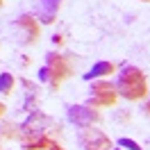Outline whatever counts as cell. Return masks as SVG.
Listing matches in <instances>:
<instances>
[{
	"label": "cell",
	"mask_w": 150,
	"mask_h": 150,
	"mask_svg": "<svg viewBox=\"0 0 150 150\" xmlns=\"http://www.w3.org/2000/svg\"><path fill=\"white\" fill-rule=\"evenodd\" d=\"M14 84H16V80H14V75L11 73H5L0 75V93H5V96H9L11 91H14Z\"/></svg>",
	"instance_id": "obj_9"
},
{
	"label": "cell",
	"mask_w": 150,
	"mask_h": 150,
	"mask_svg": "<svg viewBox=\"0 0 150 150\" xmlns=\"http://www.w3.org/2000/svg\"><path fill=\"white\" fill-rule=\"evenodd\" d=\"M116 143H118V146H123V148H127V150H143L139 143H137V141L127 139V137H121V139L116 141Z\"/></svg>",
	"instance_id": "obj_10"
},
{
	"label": "cell",
	"mask_w": 150,
	"mask_h": 150,
	"mask_svg": "<svg viewBox=\"0 0 150 150\" xmlns=\"http://www.w3.org/2000/svg\"><path fill=\"white\" fill-rule=\"evenodd\" d=\"M116 91L125 100H141V98L148 96V77L143 75L141 68L127 64V66H123L121 75H118Z\"/></svg>",
	"instance_id": "obj_2"
},
{
	"label": "cell",
	"mask_w": 150,
	"mask_h": 150,
	"mask_svg": "<svg viewBox=\"0 0 150 150\" xmlns=\"http://www.w3.org/2000/svg\"><path fill=\"white\" fill-rule=\"evenodd\" d=\"M5 112H7V107H5V105L0 103V118H2V116H5Z\"/></svg>",
	"instance_id": "obj_12"
},
{
	"label": "cell",
	"mask_w": 150,
	"mask_h": 150,
	"mask_svg": "<svg viewBox=\"0 0 150 150\" xmlns=\"http://www.w3.org/2000/svg\"><path fill=\"white\" fill-rule=\"evenodd\" d=\"M114 73H116V64H112V62H96L84 73V80L86 82H93V80H103V77L114 75Z\"/></svg>",
	"instance_id": "obj_7"
},
{
	"label": "cell",
	"mask_w": 150,
	"mask_h": 150,
	"mask_svg": "<svg viewBox=\"0 0 150 150\" xmlns=\"http://www.w3.org/2000/svg\"><path fill=\"white\" fill-rule=\"evenodd\" d=\"M77 141H80V146L86 148V150H114L112 139H109L103 130L93 127V125L82 127L80 134H77Z\"/></svg>",
	"instance_id": "obj_4"
},
{
	"label": "cell",
	"mask_w": 150,
	"mask_h": 150,
	"mask_svg": "<svg viewBox=\"0 0 150 150\" xmlns=\"http://www.w3.org/2000/svg\"><path fill=\"white\" fill-rule=\"evenodd\" d=\"M37 5L41 7V14H43V23H52L55 21V14L62 5V0H37Z\"/></svg>",
	"instance_id": "obj_8"
},
{
	"label": "cell",
	"mask_w": 150,
	"mask_h": 150,
	"mask_svg": "<svg viewBox=\"0 0 150 150\" xmlns=\"http://www.w3.org/2000/svg\"><path fill=\"white\" fill-rule=\"evenodd\" d=\"M68 121L75 123L77 127H89V125L100 123L103 116H100V112H96V107H89V105H71L68 107Z\"/></svg>",
	"instance_id": "obj_5"
},
{
	"label": "cell",
	"mask_w": 150,
	"mask_h": 150,
	"mask_svg": "<svg viewBox=\"0 0 150 150\" xmlns=\"http://www.w3.org/2000/svg\"><path fill=\"white\" fill-rule=\"evenodd\" d=\"M141 2H150V0H141Z\"/></svg>",
	"instance_id": "obj_14"
},
{
	"label": "cell",
	"mask_w": 150,
	"mask_h": 150,
	"mask_svg": "<svg viewBox=\"0 0 150 150\" xmlns=\"http://www.w3.org/2000/svg\"><path fill=\"white\" fill-rule=\"evenodd\" d=\"M143 114H146V116L150 118V98H148V103L143 105Z\"/></svg>",
	"instance_id": "obj_11"
},
{
	"label": "cell",
	"mask_w": 150,
	"mask_h": 150,
	"mask_svg": "<svg viewBox=\"0 0 150 150\" xmlns=\"http://www.w3.org/2000/svg\"><path fill=\"white\" fill-rule=\"evenodd\" d=\"M16 25L18 28H23L25 32H28V37H25V43H37L39 34H41V28H39V21L32 16V14H21L18 18H16Z\"/></svg>",
	"instance_id": "obj_6"
},
{
	"label": "cell",
	"mask_w": 150,
	"mask_h": 150,
	"mask_svg": "<svg viewBox=\"0 0 150 150\" xmlns=\"http://www.w3.org/2000/svg\"><path fill=\"white\" fill-rule=\"evenodd\" d=\"M75 73L73 59L68 55H59V52H48L46 55V66L39 71V80L48 82L52 91H57L64 80H68Z\"/></svg>",
	"instance_id": "obj_1"
},
{
	"label": "cell",
	"mask_w": 150,
	"mask_h": 150,
	"mask_svg": "<svg viewBox=\"0 0 150 150\" xmlns=\"http://www.w3.org/2000/svg\"><path fill=\"white\" fill-rule=\"evenodd\" d=\"M116 98H118V91H116V84L107 82V80H96L93 86H91V96L86 105L89 107H114L116 105Z\"/></svg>",
	"instance_id": "obj_3"
},
{
	"label": "cell",
	"mask_w": 150,
	"mask_h": 150,
	"mask_svg": "<svg viewBox=\"0 0 150 150\" xmlns=\"http://www.w3.org/2000/svg\"><path fill=\"white\" fill-rule=\"evenodd\" d=\"M2 2H5V0H0V7H2Z\"/></svg>",
	"instance_id": "obj_13"
},
{
	"label": "cell",
	"mask_w": 150,
	"mask_h": 150,
	"mask_svg": "<svg viewBox=\"0 0 150 150\" xmlns=\"http://www.w3.org/2000/svg\"><path fill=\"white\" fill-rule=\"evenodd\" d=\"M114 150H121V148H114Z\"/></svg>",
	"instance_id": "obj_15"
}]
</instances>
